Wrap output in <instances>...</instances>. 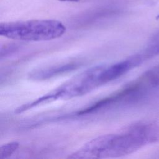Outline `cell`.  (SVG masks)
<instances>
[{"label":"cell","mask_w":159,"mask_h":159,"mask_svg":"<svg viewBox=\"0 0 159 159\" xmlns=\"http://www.w3.org/2000/svg\"><path fill=\"white\" fill-rule=\"evenodd\" d=\"M156 19H159V14L156 16Z\"/></svg>","instance_id":"8"},{"label":"cell","mask_w":159,"mask_h":159,"mask_svg":"<svg viewBox=\"0 0 159 159\" xmlns=\"http://www.w3.org/2000/svg\"><path fill=\"white\" fill-rule=\"evenodd\" d=\"M113 80L110 64L93 66L76 75L42 97L19 106L15 112L22 113L37 106L57 99H69L81 96Z\"/></svg>","instance_id":"2"},{"label":"cell","mask_w":159,"mask_h":159,"mask_svg":"<svg viewBox=\"0 0 159 159\" xmlns=\"http://www.w3.org/2000/svg\"><path fill=\"white\" fill-rule=\"evenodd\" d=\"M66 27L60 21L35 19L2 22L0 35L6 38L29 42L48 41L61 37Z\"/></svg>","instance_id":"3"},{"label":"cell","mask_w":159,"mask_h":159,"mask_svg":"<svg viewBox=\"0 0 159 159\" xmlns=\"http://www.w3.org/2000/svg\"><path fill=\"white\" fill-rule=\"evenodd\" d=\"M140 53L144 60L159 55V31L151 37L145 48Z\"/></svg>","instance_id":"4"},{"label":"cell","mask_w":159,"mask_h":159,"mask_svg":"<svg viewBox=\"0 0 159 159\" xmlns=\"http://www.w3.org/2000/svg\"><path fill=\"white\" fill-rule=\"evenodd\" d=\"M158 140L159 124L155 122H140L130 126L120 133L96 137L67 158L96 159L120 157Z\"/></svg>","instance_id":"1"},{"label":"cell","mask_w":159,"mask_h":159,"mask_svg":"<svg viewBox=\"0 0 159 159\" xmlns=\"http://www.w3.org/2000/svg\"><path fill=\"white\" fill-rule=\"evenodd\" d=\"M139 80L147 89L159 86V65L146 71Z\"/></svg>","instance_id":"5"},{"label":"cell","mask_w":159,"mask_h":159,"mask_svg":"<svg viewBox=\"0 0 159 159\" xmlns=\"http://www.w3.org/2000/svg\"><path fill=\"white\" fill-rule=\"evenodd\" d=\"M17 142H11L0 147V159H4L11 156L19 148Z\"/></svg>","instance_id":"6"},{"label":"cell","mask_w":159,"mask_h":159,"mask_svg":"<svg viewBox=\"0 0 159 159\" xmlns=\"http://www.w3.org/2000/svg\"><path fill=\"white\" fill-rule=\"evenodd\" d=\"M61 1H78L79 0H60Z\"/></svg>","instance_id":"7"}]
</instances>
